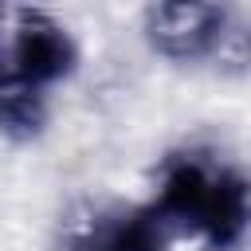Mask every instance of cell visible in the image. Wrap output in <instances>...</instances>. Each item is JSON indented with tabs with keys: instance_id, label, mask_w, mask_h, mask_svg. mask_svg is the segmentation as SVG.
Here are the masks:
<instances>
[{
	"instance_id": "7a4b0ae2",
	"label": "cell",
	"mask_w": 251,
	"mask_h": 251,
	"mask_svg": "<svg viewBox=\"0 0 251 251\" xmlns=\"http://www.w3.org/2000/svg\"><path fill=\"white\" fill-rule=\"evenodd\" d=\"M78 67V47L71 39V31L51 20L47 12H24L12 35V67L20 78L51 90L55 82L71 78Z\"/></svg>"
},
{
	"instance_id": "277c9868",
	"label": "cell",
	"mask_w": 251,
	"mask_h": 251,
	"mask_svg": "<svg viewBox=\"0 0 251 251\" xmlns=\"http://www.w3.org/2000/svg\"><path fill=\"white\" fill-rule=\"evenodd\" d=\"M78 251H169V224L149 204L129 208L98 220L78 239Z\"/></svg>"
},
{
	"instance_id": "6da1fadb",
	"label": "cell",
	"mask_w": 251,
	"mask_h": 251,
	"mask_svg": "<svg viewBox=\"0 0 251 251\" xmlns=\"http://www.w3.org/2000/svg\"><path fill=\"white\" fill-rule=\"evenodd\" d=\"M169 227L196 231L212 251H231L247 231V180L235 169L200 157H173L149 204Z\"/></svg>"
},
{
	"instance_id": "5b68a950",
	"label": "cell",
	"mask_w": 251,
	"mask_h": 251,
	"mask_svg": "<svg viewBox=\"0 0 251 251\" xmlns=\"http://www.w3.org/2000/svg\"><path fill=\"white\" fill-rule=\"evenodd\" d=\"M47 126V90L20 78L16 71L0 75V133L27 141Z\"/></svg>"
},
{
	"instance_id": "3957f363",
	"label": "cell",
	"mask_w": 251,
	"mask_h": 251,
	"mask_svg": "<svg viewBox=\"0 0 251 251\" xmlns=\"http://www.w3.org/2000/svg\"><path fill=\"white\" fill-rule=\"evenodd\" d=\"M149 39L169 59H204L224 39V12L212 0H161Z\"/></svg>"
}]
</instances>
